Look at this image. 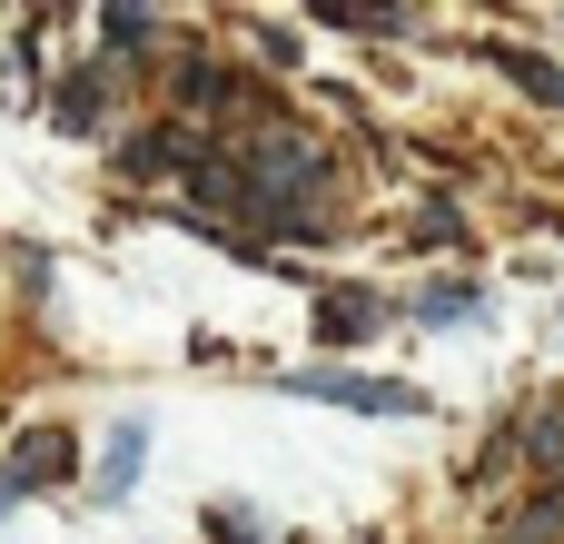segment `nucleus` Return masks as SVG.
<instances>
[{"label": "nucleus", "mask_w": 564, "mask_h": 544, "mask_svg": "<svg viewBox=\"0 0 564 544\" xmlns=\"http://www.w3.org/2000/svg\"><path fill=\"white\" fill-rule=\"evenodd\" d=\"M496 69L525 89V99H545V109H564V69L555 59H535V50H496Z\"/></svg>", "instance_id": "5"}, {"label": "nucleus", "mask_w": 564, "mask_h": 544, "mask_svg": "<svg viewBox=\"0 0 564 544\" xmlns=\"http://www.w3.org/2000/svg\"><path fill=\"white\" fill-rule=\"evenodd\" d=\"M516 446H525V466H545V476H564V406H535Z\"/></svg>", "instance_id": "8"}, {"label": "nucleus", "mask_w": 564, "mask_h": 544, "mask_svg": "<svg viewBox=\"0 0 564 544\" xmlns=\"http://www.w3.org/2000/svg\"><path fill=\"white\" fill-rule=\"evenodd\" d=\"M506 544H564V486H545L535 505H516V525H506Z\"/></svg>", "instance_id": "7"}, {"label": "nucleus", "mask_w": 564, "mask_h": 544, "mask_svg": "<svg viewBox=\"0 0 564 544\" xmlns=\"http://www.w3.org/2000/svg\"><path fill=\"white\" fill-rule=\"evenodd\" d=\"M218 535H228V544H268V535H258V515H238V505L218 515Z\"/></svg>", "instance_id": "11"}, {"label": "nucleus", "mask_w": 564, "mask_h": 544, "mask_svg": "<svg viewBox=\"0 0 564 544\" xmlns=\"http://www.w3.org/2000/svg\"><path fill=\"white\" fill-rule=\"evenodd\" d=\"M297 396H327V406H357V416H426L416 387H387V377H347V367H297L288 377Z\"/></svg>", "instance_id": "1"}, {"label": "nucleus", "mask_w": 564, "mask_h": 544, "mask_svg": "<svg viewBox=\"0 0 564 544\" xmlns=\"http://www.w3.org/2000/svg\"><path fill=\"white\" fill-rule=\"evenodd\" d=\"M99 109H109V69H79V79H59V99H50L59 129H99Z\"/></svg>", "instance_id": "3"}, {"label": "nucleus", "mask_w": 564, "mask_h": 544, "mask_svg": "<svg viewBox=\"0 0 564 544\" xmlns=\"http://www.w3.org/2000/svg\"><path fill=\"white\" fill-rule=\"evenodd\" d=\"M99 30H109V50H119V59H139V40H159V20H149V10H109Z\"/></svg>", "instance_id": "10"}, {"label": "nucleus", "mask_w": 564, "mask_h": 544, "mask_svg": "<svg viewBox=\"0 0 564 544\" xmlns=\"http://www.w3.org/2000/svg\"><path fill=\"white\" fill-rule=\"evenodd\" d=\"M139 466H149V426L129 416V426L109 436V466H99V496H119V486H139Z\"/></svg>", "instance_id": "6"}, {"label": "nucleus", "mask_w": 564, "mask_h": 544, "mask_svg": "<svg viewBox=\"0 0 564 544\" xmlns=\"http://www.w3.org/2000/svg\"><path fill=\"white\" fill-rule=\"evenodd\" d=\"M50 476H69V436H59V426L20 436V456L0 466V505H20V496H30V486H50Z\"/></svg>", "instance_id": "2"}, {"label": "nucleus", "mask_w": 564, "mask_h": 544, "mask_svg": "<svg viewBox=\"0 0 564 544\" xmlns=\"http://www.w3.org/2000/svg\"><path fill=\"white\" fill-rule=\"evenodd\" d=\"M476 307H486L476 287H426V297H416V317H426V327H466Z\"/></svg>", "instance_id": "9"}, {"label": "nucleus", "mask_w": 564, "mask_h": 544, "mask_svg": "<svg viewBox=\"0 0 564 544\" xmlns=\"http://www.w3.org/2000/svg\"><path fill=\"white\" fill-rule=\"evenodd\" d=\"M377 327H387V307H377V297H357V287L317 297V337H377Z\"/></svg>", "instance_id": "4"}]
</instances>
